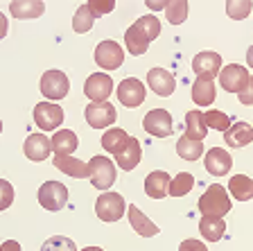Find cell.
<instances>
[{"label": "cell", "instance_id": "1", "mask_svg": "<svg viewBox=\"0 0 253 251\" xmlns=\"http://www.w3.org/2000/svg\"><path fill=\"white\" fill-rule=\"evenodd\" d=\"M231 210V197L226 188L219 183H212L206 188V193L199 197V213L208 217H224Z\"/></svg>", "mask_w": 253, "mask_h": 251}, {"label": "cell", "instance_id": "2", "mask_svg": "<svg viewBox=\"0 0 253 251\" xmlns=\"http://www.w3.org/2000/svg\"><path fill=\"white\" fill-rule=\"evenodd\" d=\"M126 208L129 206L125 204V197L120 193H111V190L102 193L97 197V201H95V213H97V217L102 222H118L125 215Z\"/></svg>", "mask_w": 253, "mask_h": 251}, {"label": "cell", "instance_id": "3", "mask_svg": "<svg viewBox=\"0 0 253 251\" xmlns=\"http://www.w3.org/2000/svg\"><path fill=\"white\" fill-rule=\"evenodd\" d=\"M39 204L45 210H50V213H57V210L66 208V204H68V188L59 181H45L39 188Z\"/></svg>", "mask_w": 253, "mask_h": 251}, {"label": "cell", "instance_id": "4", "mask_svg": "<svg viewBox=\"0 0 253 251\" xmlns=\"http://www.w3.org/2000/svg\"><path fill=\"white\" fill-rule=\"evenodd\" d=\"M90 172H88V179L97 190H109L113 183H116V165L113 161H109L106 156H93L88 163Z\"/></svg>", "mask_w": 253, "mask_h": 251}, {"label": "cell", "instance_id": "5", "mask_svg": "<svg viewBox=\"0 0 253 251\" xmlns=\"http://www.w3.org/2000/svg\"><path fill=\"white\" fill-rule=\"evenodd\" d=\"M68 89H70V82L66 77L63 70H45L41 77V93L43 98L47 100H63L68 95Z\"/></svg>", "mask_w": 253, "mask_h": 251}, {"label": "cell", "instance_id": "6", "mask_svg": "<svg viewBox=\"0 0 253 251\" xmlns=\"http://www.w3.org/2000/svg\"><path fill=\"white\" fill-rule=\"evenodd\" d=\"M142 127H145L147 134H152L156 138H168V136H172V131H174L172 115L165 109H152L142 118Z\"/></svg>", "mask_w": 253, "mask_h": 251}, {"label": "cell", "instance_id": "7", "mask_svg": "<svg viewBox=\"0 0 253 251\" xmlns=\"http://www.w3.org/2000/svg\"><path fill=\"white\" fill-rule=\"evenodd\" d=\"M32 115L43 131H54L59 125H63V109L54 102H39L32 111Z\"/></svg>", "mask_w": 253, "mask_h": 251}, {"label": "cell", "instance_id": "8", "mask_svg": "<svg viewBox=\"0 0 253 251\" xmlns=\"http://www.w3.org/2000/svg\"><path fill=\"white\" fill-rule=\"evenodd\" d=\"M84 93L90 102H95V104L106 102V100L111 98V93H113V79H111V75H106V73L90 75L84 84Z\"/></svg>", "mask_w": 253, "mask_h": 251}, {"label": "cell", "instance_id": "9", "mask_svg": "<svg viewBox=\"0 0 253 251\" xmlns=\"http://www.w3.org/2000/svg\"><path fill=\"white\" fill-rule=\"evenodd\" d=\"M249 79H251L249 70L244 68V66H240V63H231L226 68H221V73H219L221 89L228 91V93H237V95L247 89Z\"/></svg>", "mask_w": 253, "mask_h": 251}, {"label": "cell", "instance_id": "10", "mask_svg": "<svg viewBox=\"0 0 253 251\" xmlns=\"http://www.w3.org/2000/svg\"><path fill=\"white\" fill-rule=\"evenodd\" d=\"M122 61H125V52H122L120 43L102 41L100 46L95 48V63L102 70H116L122 66Z\"/></svg>", "mask_w": 253, "mask_h": 251}, {"label": "cell", "instance_id": "11", "mask_svg": "<svg viewBox=\"0 0 253 251\" xmlns=\"http://www.w3.org/2000/svg\"><path fill=\"white\" fill-rule=\"evenodd\" d=\"M145 84L136 77H126L120 82L118 86V100H120V104H125L126 109H136L145 102Z\"/></svg>", "mask_w": 253, "mask_h": 251}, {"label": "cell", "instance_id": "12", "mask_svg": "<svg viewBox=\"0 0 253 251\" xmlns=\"http://www.w3.org/2000/svg\"><path fill=\"white\" fill-rule=\"evenodd\" d=\"M192 70H195L197 79H215L221 73V57L219 52L212 50H204L192 59Z\"/></svg>", "mask_w": 253, "mask_h": 251}, {"label": "cell", "instance_id": "13", "mask_svg": "<svg viewBox=\"0 0 253 251\" xmlns=\"http://www.w3.org/2000/svg\"><path fill=\"white\" fill-rule=\"evenodd\" d=\"M84 118L93 129H104V127L116 122L118 113H116V106L111 104V102H102V104L90 102V104L84 109Z\"/></svg>", "mask_w": 253, "mask_h": 251}, {"label": "cell", "instance_id": "14", "mask_svg": "<svg viewBox=\"0 0 253 251\" xmlns=\"http://www.w3.org/2000/svg\"><path fill=\"white\" fill-rule=\"evenodd\" d=\"M204 165L206 170L212 174V177H224V174L231 172L233 167V158L226 150H221V147H212L206 152V158H204Z\"/></svg>", "mask_w": 253, "mask_h": 251}, {"label": "cell", "instance_id": "15", "mask_svg": "<svg viewBox=\"0 0 253 251\" xmlns=\"http://www.w3.org/2000/svg\"><path fill=\"white\" fill-rule=\"evenodd\" d=\"M147 84L158 98H169V95L174 93V89H176V79H174V75L165 68H152L149 70Z\"/></svg>", "mask_w": 253, "mask_h": 251}, {"label": "cell", "instance_id": "16", "mask_svg": "<svg viewBox=\"0 0 253 251\" xmlns=\"http://www.w3.org/2000/svg\"><path fill=\"white\" fill-rule=\"evenodd\" d=\"M23 152L34 163L45 161L50 156V152H52V138H45L43 134H30L25 145H23Z\"/></svg>", "mask_w": 253, "mask_h": 251}, {"label": "cell", "instance_id": "17", "mask_svg": "<svg viewBox=\"0 0 253 251\" xmlns=\"http://www.w3.org/2000/svg\"><path fill=\"white\" fill-rule=\"evenodd\" d=\"M169 174L163 172V170H154V172L147 174L145 179V195L152 199H163L165 195L169 193Z\"/></svg>", "mask_w": 253, "mask_h": 251}, {"label": "cell", "instance_id": "18", "mask_svg": "<svg viewBox=\"0 0 253 251\" xmlns=\"http://www.w3.org/2000/svg\"><path fill=\"white\" fill-rule=\"evenodd\" d=\"M126 213H129V222H131V226H133V231H136L138 236H142V238H154V236H158L161 233V229H158L156 224H154L152 220H149L147 215L142 213L138 206H129L126 208Z\"/></svg>", "mask_w": 253, "mask_h": 251}, {"label": "cell", "instance_id": "19", "mask_svg": "<svg viewBox=\"0 0 253 251\" xmlns=\"http://www.w3.org/2000/svg\"><path fill=\"white\" fill-rule=\"evenodd\" d=\"M224 143L231 147H247L249 143H253V127L244 120L235 122L224 131Z\"/></svg>", "mask_w": 253, "mask_h": 251}, {"label": "cell", "instance_id": "20", "mask_svg": "<svg viewBox=\"0 0 253 251\" xmlns=\"http://www.w3.org/2000/svg\"><path fill=\"white\" fill-rule=\"evenodd\" d=\"M54 167L57 170H61L63 174H68V177L73 179H88V172L90 167L86 161H82V158H75V156H54Z\"/></svg>", "mask_w": 253, "mask_h": 251}, {"label": "cell", "instance_id": "21", "mask_svg": "<svg viewBox=\"0 0 253 251\" xmlns=\"http://www.w3.org/2000/svg\"><path fill=\"white\" fill-rule=\"evenodd\" d=\"M9 11L14 18L21 21H30V18H39L45 11V2L41 0H14L9 5Z\"/></svg>", "mask_w": 253, "mask_h": 251}, {"label": "cell", "instance_id": "22", "mask_svg": "<svg viewBox=\"0 0 253 251\" xmlns=\"http://www.w3.org/2000/svg\"><path fill=\"white\" fill-rule=\"evenodd\" d=\"M77 145H79V141H77V134H75V131H70V129L54 131V136H52L54 156H73Z\"/></svg>", "mask_w": 253, "mask_h": 251}, {"label": "cell", "instance_id": "23", "mask_svg": "<svg viewBox=\"0 0 253 251\" xmlns=\"http://www.w3.org/2000/svg\"><path fill=\"white\" fill-rule=\"evenodd\" d=\"M206 134H208V125H206V118L201 111H188L185 113V134L190 141H199L204 143Z\"/></svg>", "mask_w": 253, "mask_h": 251}, {"label": "cell", "instance_id": "24", "mask_svg": "<svg viewBox=\"0 0 253 251\" xmlns=\"http://www.w3.org/2000/svg\"><path fill=\"white\" fill-rule=\"evenodd\" d=\"M140 156H142V150H140V143H138V138H129V143H126V147L122 150L120 154H116V161L118 165L122 167V170H126V172H131L133 167L140 163Z\"/></svg>", "mask_w": 253, "mask_h": 251}, {"label": "cell", "instance_id": "25", "mask_svg": "<svg viewBox=\"0 0 253 251\" xmlns=\"http://www.w3.org/2000/svg\"><path fill=\"white\" fill-rule=\"evenodd\" d=\"M199 231L204 236V240L217 242L226 233V222H224V217H208V215H204L199 222Z\"/></svg>", "mask_w": 253, "mask_h": 251}, {"label": "cell", "instance_id": "26", "mask_svg": "<svg viewBox=\"0 0 253 251\" xmlns=\"http://www.w3.org/2000/svg\"><path fill=\"white\" fill-rule=\"evenodd\" d=\"M125 43H126V50H129V54H133V57H140V54L147 52L149 48V39L142 34L140 30H138L136 25H129L125 32Z\"/></svg>", "mask_w": 253, "mask_h": 251}, {"label": "cell", "instance_id": "27", "mask_svg": "<svg viewBox=\"0 0 253 251\" xmlns=\"http://www.w3.org/2000/svg\"><path fill=\"white\" fill-rule=\"evenodd\" d=\"M215 84L212 79H197L195 86H192V102L197 106H211L215 102Z\"/></svg>", "mask_w": 253, "mask_h": 251}, {"label": "cell", "instance_id": "28", "mask_svg": "<svg viewBox=\"0 0 253 251\" xmlns=\"http://www.w3.org/2000/svg\"><path fill=\"white\" fill-rule=\"evenodd\" d=\"M228 190L237 201H249V199H253V179L247 174H235L228 181Z\"/></svg>", "mask_w": 253, "mask_h": 251}, {"label": "cell", "instance_id": "29", "mask_svg": "<svg viewBox=\"0 0 253 251\" xmlns=\"http://www.w3.org/2000/svg\"><path fill=\"white\" fill-rule=\"evenodd\" d=\"M129 138H131V136H126L122 129H118V127H111L104 136H102V147H104L106 152H111V154H120L122 150L126 147Z\"/></svg>", "mask_w": 253, "mask_h": 251}, {"label": "cell", "instance_id": "30", "mask_svg": "<svg viewBox=\"0 0 253 251\" xmlns=\"http://www.w3.org/2000/svg\"><path fill=\"white\" fill-rule=\"evenodd\" d=\"M176 154H179L183 161H199L201 154H204V143L190 141L188 136H181L179 141H176Z\"/></svg>", "mask_w": 253, "mask_h": 251}, {"label": "cell", "instance_id": "31", "mask_svg": "<svg viewBox=\"0 0 253 251\" xmlns=\"http://www.w3.org/2000/svg\"><path fill=\"white\" fill-rule=\"evenodd\" d=\"M192 188H195V177L190 172H179L169 181V195L172 197H185Z\"/></svg>", "mask_w": 253, "mask_h": 251}, {"label": "cell", "instance_id": "32", "mask_svg": "<svg viewBox=\"0 0 253 251\" xmlns=\"http://www.w3.org/2000/svg\"><path fill=\"white\" fill-rule=\"evenodd\" d=\"M165 18H168L169 25H181L188 18V2L185 0H168Z\"/></svg>", "mask_w": 253, "mask_h": 251}, {"label": "cell", "instance_id": "33", "mask_svg": "<svg viewBox=\"0 0 253 251\" xmlns=\"http://www.w3.org/2000/svg\"><path fill=\"white\" fill-rule=\"evenodd\" d=\"M93 23H95V16H93V11H90L88 5H82L77 11H75V16H73V30L77 32V34H86V32H90Z\"/></svg>", "mask_w": 253, "mask_h": 251}, {"label": "cell", "instance_id": "34", "mask_svg": "<svg viewBox=\"0 0 253 251\" xmlns=\"http://www.w3.org/2000/svg\"><path fill=\"white\" fill-rule=\"evenodd\" d=\"M133 25L138 27V30L145 34V37L149 39V41H154V39H158V34H161V21H158L156 16L147 14V16H140Z\"/></svg>", "mask_w": 253, "mask_h": 251}, {"label": "cell", "instance_id": "35", "mask_svg": "<svg viewBox=\"0 0 253 251\" xmlns=\"http://www.w3.org/2000/svg\"><path fill=\"white\" fill-rule=\"evenodd\" d=\"M204 118H206V125H208V129H215V131H226L228 127L233 125L231 118H228L224 111H217V109L206 111Z\"/></svg>", "mask_w": 253, "mask_h": 251}, {"label": "cell", "instance_id": "36", "mask_svg": "<svg viewBox=\"0 0 253 251\" xmlns=\"http://www.w3.org/2000/svg\"><path fill=\"white\" fill-rule=\"evenodd\" d=\"M251 9H253L251 0H231V2H226V14L231 16L233 21H242V18H247V16L251 14Z\"/></svg>", "mask_w": 253, "mask_h": 251}, {"label": "cell", "instance_id": "37", "mask_svg": "<svg viewBox=\"0 0 253 251\" xmlns=\"http://www.w3.org/2000/svg\"><path fill=\"white\" fill-rule=\"evenodd\" d=\"M41 251H77V247H75V240L66 236H52L43 242Z\"/></svg>", "mask_w": 253, "mask_h": 251}, {"label": "cell", "instance_id": "38", "mask_svg": "<svg viewBox=\"0 0 253 251\" xmlns=\"http://www.w3.org/2000/svg\"><path fill=\"white\" fill-rule=\"evenodd\" d=\"M86 5L90 7L93 16L97 18V16L111 14V11H113V7H116V2H113V0H106V2H102V0H90V2H86Z\"/></svg>", "mask_w": 253, "mask_h": 251}, {"label": "cell", "instance_id": "39", "mask_svg": "<svg viewBox=\"0 0 253 251\" xmlns=\"http://www.w3.org/2000/svg\"><path fill=\"white\" fill-rule=\"evenodd\" d=\"M0 186H2V204H0V208L5 210V208H9L11 199H14V190H11V183L7 181V179H2Z\"/></svg>", "mask_w": 253, "mask_h": 251}, {"label": "cell", "instance_id": "40", "mask_svg": "<svg viewBox=\"0 0 253 251\" xmlns=\"http://www.w3.org/2000/svg\"><path fill=\"white\" fill-rule=\"evenodd\" d=\"M179 251H208V247L204 242L195 240V238H188V240H183L179 245Z\"/></svg>", "mask_w": 253, "mask_h": 251}, {"label": "cell", "instance_id": "41", "mask_svg": "<svg viewBox=\"0 0 253 251\" xmlns=\"http://www.w3.org/2000/svg\"><path fill=\"white\" fill-rule=\"evenodd\" d=\"M237 98H240V102H242L244 106H253V75H251V79H249L247 89L237 95Z\"/></svg>", "mask_w": 253, "mask_h": 251}, {"label": "cell", "instance_id": "42", "mask_svg": "<svg viewBox=\"0 0 253 251\" xmlns=\"http://www.w3.org/2000/svg\"><path fill=\"white\" fill-rule=\"evenodd\" d=\"M0 251H23V249L16 240H5L2 245H0Z\"/></svg>", "mask_w": 253, "mask_h": 251}, {"label": "cell", "instance_id": "43", "mask_svg": "<svg viewBox=\"0 0 253 251\" xmlns=\"http://www.w3.org/2000/svg\"><path fill=\"white\" fill-rule=\"evenodd\" d=\"M147 7L149 9H165V7H168V0H163V2H152V0H147Z\"/></svg>", "mask_w": 253, "mask_h": 251}, {"label": "cell", "instance_id": "44", "mask_svg": "<svg viewBox=\"0 0 253 251\" xmlns=\"http://www.w3.org/2000/svg\"><path fill=\"white\" fill-rule=\"evenodd\" d=\"M247 63H249V68H253V46L247 50Z\"/></svg>", "mask_w": 253, "mask_h": 251}, {"label": "cell", "instance_id": "45", "mask_svg": "<svg viewBox=\"0 0 253 251\" xmlns=\"http://www.w3.org/2000/svg\"><path fill=\"white\" fill-rule=\"evenodd\" d=\"M82 251H104V249H100V247H86V249H82Z\"/></svg>", "mask_w": 253, "mask_h": 251}]
</instances>
